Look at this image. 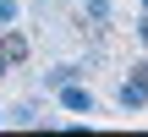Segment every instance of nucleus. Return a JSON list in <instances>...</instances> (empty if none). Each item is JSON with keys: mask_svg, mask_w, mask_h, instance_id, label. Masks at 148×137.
<instances>
[{"mask_svg": "<svg viewBox=\"0 0 148 137\" xmlns=\"http://www.w3.org/2000/svg\"><path fill=\"white\" fill-rule=\"evenodd\" d=\"M16 16H22V5H16V0H0V27H11Z\"/></svg>", "mask_w": 148, "mask_h": 137, "instance_id": "nucleus-6", "label": "nucleus"}, {"mask_svg": "<svg viewBox=\"0 0 148 137\" xmlns=\"http://www.w3.org/2000/svg\"><path fill=\"white\" fill-rule=\"evenodd\" d=\"M38 77H44V88L55 93V88H66V82H77V77H82V66H49V71H38Z\"/></svg>", "mask_w": 148, "mask_h": 137, "instance_id": "nucleus-4", "label": "nucleus"}, {"mask_svg": "<svg viewBox=\"0 0 148 137\" xmlns=\"http://www.w3.org/2000/svg\"><path fill=\"white\" fill-rule=\"evenodd\" d=\"M0 126H5V110H0Z\"/></svg>", "mask_w": 148, "mask_h": 137, "instance_id": "nucleus-10", "label": "nucleus"}, {"mask_svg": "<svg viewBox=\"0 0 148 137\" xmlns=\"http://www.w3.org/2000/svg\"><path fill=\"white\" fill-rule=\"evenodd\" d=\"M115 104H121L126 115H137V110L148 104V88H143V82H132V77H126V82L115 88Z\"/></svg>", "mask_w": 148, "mask_h": 137, "instance_id": "nucleus-3", "label": "nucleus"}, {"mask_svg": "<svg viewBox=\"0 0 148 137\" xmlns=\"http://www.w3.org/2000/svg\"><path fill=\"white\" fill-rule=\"evenodd\" d=\"M110 5L115 0H82V11L93 16V27H110Z\"/></svg>", "mask_w": 148, "mask_h": 137, "instance_id": "nucleus-5", "label": "nucleus"}, {"mask_svg": "<svg viewBox=\"0 0 148 137\" xmlns=\"http://www.w3.org/2000/svg\"><path fill=\"white\" fill-rule=\"evenodd\" d=\"M143 11H148V0H143Z\"/></svg>", "mask_w": 148, "mask_h": 137, "instance_id": "nucleus-11", "label": "nucleus"}, {"mask_svg": "<svg viewBox=\"0 0 148 137\" xmlns=\"http://www.w3.org/2000/svg\"><path fill=\"white\" fill-rule=\"evenodd\" d=\"M5 71H11V66H5V55H0V77H5Z\"/></svg>", "mask_w": 148, "mask_h": 137, "instance_id": "nucleus-9", "label": "nucleus"}, {"mask_svg": "<svg viewBox=\"0 0 148 137\" xmlns=\"http://www.w3.org/2000/svg\"><path fill=\"white\" fill-rule=\"evenodd\" d=\"M132 82H143V88H148V60H132Z\"/></svg>", "mask_w": 148, "mask_h": 137, "instance_id": "nucleus-7", "label": "nucleus"}, {"mask_svg": "<svg viewBox=\"0 0 148 137\" xmlns=\"http://www.w3.org/2000/svg\"><path fill=\"white\" fill-rule=\"evenodd\" d=\"M137 38H143V44H148V11H143V16H137Z\"/></svg>", "mask_w": 148, "mask_h": 137, "instance_id": "nucleus-8", "label": "nucleus"}, {"mask_svg": "<svg viewBox=\"0 0 148 137\" xmlns=\"http://www.w3.org/2000/svg\"><path fill=\"white\" fill-rule=\"evenodd\" d=\"M0 55H5V66H11V71H16V66H27V55H33L27 33H22V27H0Z\"/></svg>", "mask_w": 148, "mask_h": 137, "instance_id": "nucleus-2", "label": "nucleus"}, {"mask_svg": "<svg viewBox=\"0 0 148 137\" xmlns=\"http://www.w3.org/2000/svg\"><path fill=\"white\" fill-rule=\"evenodd\" d=\"M55 99H60V110H71V115H93V104H99V99H93V88H88L82 77H77V82H66V88H55Z\"/></svg>", "mask_w": 148, "mask_h": 137, "instance_id": "nucleus-1", "label": "nucleus"}]
</instances>
